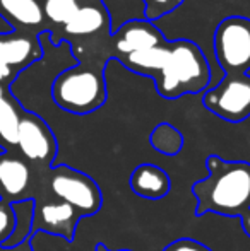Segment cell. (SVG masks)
<instances>
[{"label":"cell","instance_id":"obj_1","mask_svg":"<svg viewBox=\"0 0 250 251\" xmlns=\"http://www.w3.org/2000/svg\"><path fill=\"white\" fill-rule=\"evenodd\" d=\"M122 65L154 80L156 91L165 100H178L185 94L207 89L211 69L200 47L187 40L165 41L146 51L124 56Z\"/></svg>","mask_w":250,"mask_h":251},{"label":"cell","instance_id":"obj_2","mask_svg":"<svg viewBox=\"0 0 250 251\" xmlns=\"http://www.w3.org/2000/svg\"><path fill=\"white\" fill-rule=\"evenodd\" d=\"M207 176L194 183L192 195L197 200L195 215L218 214L242 217L250 210V164L226 161L220 155L206 159Z\"/></svg>","mask_w":250,"mask_h":251},{"label":"cell","instance_id":"obj_3","mask_svg":"<svg viewBox=\"0 0 250 251\" xmlns=\"http://www.w3.org/2000/svg\"><path fill=\"white\" fill-rule=\"evenodd\" d=\"M58 108L74 115H89L107 102L105 63H81L58 74L52 87Z\"/></svg>","mask_w":250,"mask_h":251},{"label":"cell","instance_id":"obj_4","mask_svg":"<svg viewBox=\"0 0 250 251\" xmlns=\"http://www.w3.org/2000/svg\"><path fill=\"white\" fill-rule=\"evenodd\" d=\"M214 55L226 75H247L250 70V19L230 16L214 33Z\"/></svg>","mask_w":250,"mask_h":251},{"label":"cell","instance_id":"obj_5","mask_svg":"<svg viewBox=\"0 0 250 251\" xmlns=\"http://www.w3.org/2000/svg\"><path fill=\"white\" fill-rule=\"evenodd\" d=\"M50 188L58 200L69 203L81 217L94 215L103 205L101 190L96 181L65 164L52 169Z\"/></svg>","mask_w":250,"mask_h":251},{"label":"cell","instance_id":"obj_6","mask_svg":"<svg viewBox=\"0 0 250 251\" xmlns=\"http://www.w3.org/2000/svg\"><path fill=\"white\" fill-rule=\"evenodd\" d=\"M206 109L231 123H240L250 116V77L224 75L202 98Z\"/></svg>","mask_w":250,"mask_h":251},{"label":"cell","instance_id":"obj_7","mask_svg":"<svg viewBox=\"0 0 250 251\" xmlns=\"http://www.w3.org/2000/svg\"><path fill=\"white\" fill-rule=\"evenodd\" d=\"M17 149L28 161L50 166L57 155V140L52 128L34 113H23L17 133Z\"/></svg>","mask_w":250,"mask_h":251},{"label":"cell","instance_id":"obj_8","mask_svg":"<svg viewBox=\"0 0 250 251\" xmlns=\"http://www.w3.org/2000/svg\"><path fill=\"white\" fill-rule=\"evenodd\" d=\"M110 12L105 0H86L76 14L62 26V33L67 38L76 40H93L94 45L108 41L111 36Z\"/></svg>","mask_w":250,"mask_h":251},{"label":"cell","instance_id":"obj_9","mask_svg":"<svg viewBox=\"0 0 250 251\" xmlns=\"http://www.w3.org/2000/svg\"><path fill=\"white\" fill-rule=\"evenodd\" d=\"M165 41L163 33L153 23L146 19L129 21L110 36L111 58L122 60L130 53L151 50Z\"/></svg>","mask_w":250,"mask_h":251},{"label":"cell","instance_id":"obj_10","mask_svg":"<svg viewBox=\"0 0 250 251\" xmlns=\"http://www.w3.org/2000/svg\"><path fill=\"white\" fill-rule=\"evenodd\" d=\"M81 215L65 201H50L34 207L33 234L45 232L48 236H58L65 241H72Z\"/></svg>","mask_w":250,"mask_h":251},{"label":"cell","instance_id":"obj_11","mask_svg":"<svg viewBox=\"0 0 250 251\" xmlns=\"http://www.w3.org/2000/svg\"><path fill=\"white\" fill-rule=\"evenodd\" d=\"M31 183V169L26 161L10 152L0 154V200L14 203L24 199Z\"/></svg>","mask_w":250,"mask_h":251},{"label":"cell","instance_id":"obj_12","mask_svg":"<svg viewBox=\"0 0 250 251\" xmlns=\"http://www.w3.org/2000/svg\"><path fill=\"white\" fill-rule=\"evenodd\" d=\"M130 188L140 199L161 200L170 193L171 181L160 166L139 164L130 175Z\"/></svg>","mask_w":250,"mask_h":251},{"label":"cell","instance_id":"obj_13","mask_svg":"<svg viewBox=\"0 0 250 251\" xmlns=\"http://www.w3.org/2000/svg\"><path fill=\"white\" fill-rule=\"evenodd\" d=\"M41 56V48L34 38L14 36L5 34L0 36V63L12 67H24Z\"/></svg>","mask_w":250,"mask_h":251},{"label":"cell","instance_id":"obj_14","mask_svg":"<svg viewBox=\"0 0 250 251\" xmlns=\"http://www.w3.org/2000/svg\"><path fill=\"white\" fill-rule=\"evenodd\" d=\"M14 212V217H16V224L10 232V236L2 243V248H17L23 243H26V239H29L33 236V221H34V207H36V201L33 199H24L19 201H14L10 203Z\"/></svg>","mask_w":250,"mask_h":251},{"label":"cell","instance_id":"obj_15","mask_svg":"<svg viewBox=\"0 0 250 251\" xmlns=\"http://www.w3.org/2000/svg\"><path fill=\"white\" fill-rule=\"evenodd\" d=\"M0 9L10 21L24 27H36L45 23L40 0H0Z\"/></svg>","mask_w":250,"mask_h":251},{"label":"cell","instance_id":"obj_16","mask_svg":"<svg viewBox=\"0 0 250 251\" xmlns=\"http://www.w3.org/2000/svg\"><path fill=\"white\" fill-rule=\"evenodd\" d=\"M21 115L23 113L12 98L3 96L0 100V147L3 151L5 147L17 146Z\"/></svg>","mask_w":250,"mask_h":251},{"label":"cell","instance_id":"obj_17","mask_svg":"<svg viewBox=\"0 0 250 251\" xmlns=\"http://www.w3.org/2000/svg\"><path fill=\"white\" fill-rule=\"evenodd\" d=\"M149 142L153 149L160 154L173 157V155L180 154L182 147H184V135L170 123H160L151 132Z\"/></svg>","mask_w":250,"mask_h":251},{"label":"cell","instance_id":"obj_18","mask_svg":"<svg viewBox=\"0 0 250 251\" xmlns=\"http://www.w3.org/2000/svg\"><path fill=\"white\" fill-rule=\"evenodd\" d=\"M144 2V16L146 21L153 23V21L160 19V17L167 16V14L173 12L175 9L184 3V0H142Z\"/></svg>","mask_w":250,"mask_h":251},{"label":"cell","instance_id":"obj_19","mask_svg":"<svg viewBox=\"0 0 250 251\" xmlns=\"http://www.w3.org/2000/svg\"><path fill=\"white\" fill-rule=\"evenodd\" d=\"M14 224H16V217H14L12 207L7 201L0 200V245L10 236Z\"/></svg>","mask_w":250,"mask_h":251},{"label":"cell","instance_id":"obj_20","mask_svg":"<svg viewBox=\"0 0 250 251\" xmlns=\"http://www.w3.org/2000/svg\"><path fill=\"white\" fill-rule=\"evenodd\" d=\"M163 251H213V250H209L206 245L195 241V239L182 238V239H177V241L170 243L168 246H165Z\"/></svg>","mask_w":250,"mask_h":251},{"label":"cell","instance_id":"obj_21","mask_svg":"<svg viewBox=\"0 0 250 251\" xmlns=\"http://www.w3.org/2000/svg\"><path fill=\"white\" fill-rule=\"evenodd\" d=\"M12 33H14L12 24H9V21L5 17L0 16V36H5V34H12Z\"/></svg>","mask_w":250,"mask_h":251},{"label":"cell","instance_id":"obj_22","mask_svg":"<svg viewBox=\"0 0 250 251\" xmlns=\"http://www.w3.org/2000/svg\"><path fill=\"white\" fill-rule=\"evenodd\" d=\"M10 75H12V69L9 65H5V63H0V82L9 80Z\"/></svg>","mask_w":250,"mask_h":251},{"label":"cell","instance_id":"obj_23","mask_svg":"<svg viewBox=\"0 0 250 251\" xmlns=\"http://www.w3.org/2000/svg\"><path fill=\"white\" fill-rule=\"evenodd\" d=\"M240 221H242V227H244L245 234H247L249 238H250V210H249V212H245V214L242 215Z\"/></svg>","mask_w":250,"mask_h":251},{"label":"cell","instance_id":"obj_24","mask_svg":"<svg viewBox=\"0 0 250 251\" xmlns=\"http://www.w3.org/2000/svg\"><path fill=\"white\" fill-rule=\"evenodd\" d=\"M96 251H110V250H108L105 245H98L96 246ZM120 251H129V250H120Z\"/></svg>","mask_w":250,"mask_h":251},{"label":"cell","instance_id":"obj_25","mask_svg":"<svg viewBox=\"0 0 250 251\" xmlns=\"http://www.w3.org/2000/svg\"><path fill=\"white\" fill-rule=\"evenodd\" d=\"M3 96H5V93H3V87L2 86H0V100H2V98Z\"/></svg>","mask_w":250,"mask_h":251},{"label":"cell","instance_id":"obj_26","mask_svg":"<svg viewBox=\"0 0 250 251\" xmlns=\"http://www.w3.org/2000/svg\"><path fill=\"white\" fill-rule=\"evenodd\" d=\"M43 2H47V0H43Z\"/></svg>","mask_w":250,"mask_h":251}]
</instances>
